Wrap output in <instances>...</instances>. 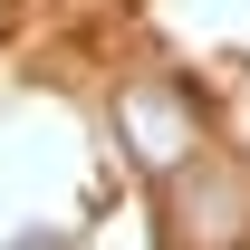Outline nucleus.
Masks as SVG:
<instances>
[{
	"instance_id": "f257e3e1",
	"label": "nucleus",
	"mask_w": 250,
	"mask_h": 250,
	"mask_svg": "<svg viewBox=\"0 0 250 250\" xmlns=\"http://www.w3.org/2000/svg\"><path fill=\"white\" fill-rule=\"evenodd\" d=\"M116 125H125V145H135L145 173L202 164V116H192V96L164 87V77H125V87H116Z\"/></svg>"
},
{
	"instance_id": "f03ea898",
	"label": "nucleus",
	"mask_w": 250,
	"mask_h": 250,
	"mask_svg": "<svg viewBox=\"0 0 250 250\" xmlns=\"http://www.w3.org/2000/svg\"><path fill=\"white\" fill-rule=\"evenodd\" d=\"M173 241L183 250H241L250 241V173L192 164V183H173Z\"/></svg>"
}]
</instances>
